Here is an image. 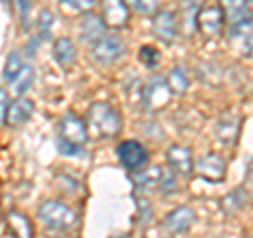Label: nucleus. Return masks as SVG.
<instances>
[{"mask_svg":"<svg viewBox=\"0 0 253 238\" xmlns=\"http://www.w3.org/2000/svg\"><path fill=\"white\" fill-rule=\"evenodd\" d=\"M167 160H169V166L177 173V175H190L194 169L192 152L184 146H171L169 152H167Z\"/></svg>","mask_w":253,"mask_h":238,"instance_id":"14","label":"nucleus"},{"mask_svg":"<svg viewBox=\"0 0 253 238\" xmlns=\"http://www.w3.org/2000/svg\"><path fill=\"white\" fill-rule=\"evenodd\" d=\"M116 154H118L121 164L131 173H139L148 164V150L141 146L139 141H133V139L123 141V144L116 148Z\"/></svg>","mask_w":253,"mask_h":238,"instance_id":"4","label":"nucleus"},{"mask_svg":"<svg viewBox=\"0 0 253 238\" xmlns=\"http://www.w3.org/2000/svg\"><path fill=\"white\" fill-rule=\"evenodd\" d=\"M169 95L171 89L167 84V78H152L148 84H144V95H141V101H144L146 110L150 112H158L165 106L169 104Z\"/></svg>","mask_w":253,"mask_h":238,"instance_id":"5","label":"nucleus"},{"mask_svg":"<svg viewBox=\"0 0 253 238\" xmlns=\"http://www.w3.org/2000/svg\"><path fill=\"white\" fill-rule=\"evenodd\" d=\"M152 32L154 36L165 44H171L177 38V19L171 11H161L154 15L152 21Z\"/></svg>","mask_w":253,"mask_h":238,"instance_id":"9","label":"nucleus"},{"mask_svg":"<svg viewBox=\"0 0 253 238\" xmlns=\"http://www.w3.org/2000/svg\"><path fill=\"white\" fill-rule=\"evenodd\" d=\"M4 2H13V0H4Z\"/></svg>","mask_w":253,"mask_h":238,"instance_id":"38","label":"nucleus"},{"mask_svg":"<svg viewBox=\"0 0 253 238\" xmlns=\"http://www.w3.org/2000/svg\"><path fill=\"white\" fill-rule=\"evenodd\" d=\"M101 17H104L106 28H125L129 23V9H126L125 0H104L101 2Z\"/></svg>","mask_w":253,"mask_h":238,"instance_id":"8","label":"nucleus"},{"mask_svg":"<svg viewBox=\"0 0 253 238\" xmlns=\"http://www.w3.org/2000/svg\"><path fill=\"white\" fill-rule=\"evenodd\" d=\"M158 2L161 0H126V6H131L139 15H152L158 9Z\"/></svg>","mask_w":253,"mask_h":238,"instance_id":"26","label":"nucleus"},{"mask_svg":"<svg viewBox=\"0 0 253 238\" xmlns=\"http://www.w3.org/2000/svg\"><path fill=\"white\" fill-rule=\"evenodd\" d=\"M201 11V0H181V28L186 36H192L196 30V17Z\"/></svg>","mask_w":253,"mask_h":238,"instance_id":"18","label":"nucleus"},{"mask_svg":"<svg viewBox=\"0 0 253 238\" xmlns=\"http://www.w3.org/2000/svg\"><path fill=\"white\" fill-rule=\"evenodd\" d=\"M194 211L188 207H177L173 209L167 217H165V228L169 230L171 234H184L188 232L194 224Z\"/></svg>","mask_w":253,"mask_h":238,"instance_id":"13","label":"nucleus"},{"mask_svg":"<svg viewBox=\"0 0 253 238\" xmlns=\"http://www.w3.org/2000/svg\"><path fill=\"white\" fill-rule=\"evenodd\" d=\"M114 238H129V236H114Z\"/></svg>","mask_w":253,"mask_h":238,"instance_id":"37","label":"nucleus"},{"mask_svg":"<svg viewBox=\"0 0 253 238\" xmlns=\"http://www.w3.org/2000/svg\"><path fill=\"white\" fill-rule=\"evenodd\" d=\"M167 84H169V89L171 93H175V95H184L188 91V76L184 72V68H173L169 76H167Z\"/></svg>","mask_w":253,"mask_h":238,"instance_id":"21","label":"nucleus"},{"mask_svg":"<svg viewBox=\"0 0 253 238\" xmlns=\"http://www.w3.org/2000/svg\"><path fill=\"white\" fill-rule=\"evenodd\" d=\"M247 181H249V184L253 186V164L249 166V175H247Z\"/></svg>","mask_w":253,"mask_h":238,"instance_id":"35","label":"nucleus"},{"mask_svg":"<svg viewBox=\"0 0 253 238\" xmlns=\"http://www.w3.org/2000/svg\"><path fill=\"white\" fill-rule=\"evenodd\" d=\"M177 188V181H175V171L173 169H165L163 166V179H161V192L169 194Z\"/></svg>","mask_w":253,"mask_h":238,"instance_id":"29","label":"nucleus"},{"mask_svg":"<svg viewBox=\"0 0 253 238\" xmlns=\"http://www.w3.org/2000/svg\"><path fill=\"white\" fill-rule=\"evenodd\" d=\"M6 226H9V232L15 238H34V228H32L30 219L21 215L19 211H11L6 215Z\"/></svg>","mask_w":253,"mask_h":238,"instance_id":"17","label":"nucleus"},{"mask_svg":"<svg viewBox=\"0 0 253 238\" xmlns=\"http://www.w3.org/2000/svg\"><path fill=\"white\" fill-rule=\"evenodd\" d=\"M243 202H245V192L243 190H234V192H230L226 198H224V209L226 211H239L243 207Z\"/></svg>","mask_w":253,"mask_h":238,"instance_id":"28","label":"nucleus"},{"mask_svg":"<svg viewBox=\"0 0 253 238\" xmlns=\"http://www.w3.org/2000/svg\"><path fill=\"white\" fill-rule=\"evenodd\" d=\"M6 112H9V95L4 89H0V126L6 124Z\"/></svg>","mask_w":253,"mask_h":238,"instance_id":"33","label":"nucleus"},{"mask_svg":"<svg viewBox=\"0 0 253 238\" xmlns=\"http://www.w3.org/2000/svg\"><path fill=\"white\" fill-rule=\"evenodd\" d=\"M57 150H59V154H63V156H78V154L83 152L81 146L70 144V141L61 139V137H57Z\"/></svg>","mask_w":253,"mask_h":238,"instance_id":"32","label":"nucleus"},{"mask_svg":"<svg viewBox=\"0 0 253 238\" xmlns=\"http://www.w3.org/2000/svg\"><path fill=\"white\" fill-rule=\"evenodd\" d=\"M32 112H34V104L30 99L19 97L17 101H13L9 106V112H6V124L9 126H21L30 120Z\"/></svg>","mask_w":253,"mask_h":238,"instance_id":"15","label":"nucleus"},{"mask_svg":"<svg viewBox=\"0 0 253 238\" xmlns=\"http://www.w3.org/2000/svg\"><path fill=\"white\" fill-rule=\"evenodd\" d=\"M224 23H226V19H224V13H221L219 6H203L199 11V17H196V30L209 38H215L221 34Z\"/></svg>","mask_w":253,"mask_h":238,"instance_id":"6","label":"nucleus"},{"mask_svg":"<svg viewBox=\"0 0 253 238\" xmlns=\"http://www.w3.org/2000/svg\"><path fill=\"white\" fill-rule=\"evenodd\" d=\"M59 137L83 148L86 144V139H89V129H86V124L78 116L66 114L59 122Z\"/></svg>","mask_w":253,"mask_h":238,"instance_id":"7","label":"nucleus"},{"mask_svg":"<svg viewBox=\"0 0 253 238\" xmlns=\"http://www.w3.org/2000/svg\"><path fill=\"white\" fill-rule=\"evenodd\" d=\"M89 120H86V129L97 139H110L121 133V114L110 106V104H93L89 108Z\"/></svg>","mask_w":253,"mask_h":238,"instance_id":"1","label":"nucleus"},{"mask_svg":"<svg viewBox=\"0 0 253 238\" xmlns=\"http://www.w3.org/2000/svg\"><path fill=\"white\" fill-rule=\"evenodd\" d=\"M221 13L228 26L234 28L251 19V4L249 0H221Z\"/></svg>","mask_w":253,"mask_h":238,"instance_id":"10","label":"nucleus"},{"mask_svg":"<svg viewBox=\"0 0 253 238\" xmlns=\"http://www.w3.org/2000/svg\"><path fill=\"white\" fill-rule=\"evenodd\" d=\"M53 57H55V61H57L59 66L70 68L76 61L74 42L70 40V38H59V40H55V44H53Z\"/></svg>","mask_w":253,"mask_h":238,"instance_id":"19","label":"nucleus"},{"mask_svg":"<svg viewBox=\"0 0 253 238\" xmlns=\"http://www.w3.org/2000/svg\"><path fill=\"white\" fill-rule=\"evenodd\" d=\"M6 238H15V236H13V234H11V232H9V234H6Z\"/></svg>","mask_w":253,"mask_h":238,"instance_id":"36","label":"nucleus"},{"mask_svg":"<svg viewBox=\"0 0 253 238\" xmlns=\"http://www.w3.org/2000/svg\"><path fill=\"white\" fill-rule=\"evenodd\" d=\"M66 6L74 11H81V13H89L95 4H97V0H61Z\"/></svg>","mask_w":253,"mask_h":238,"instance_id":"30","label":"nucleus"},{"mask_svg":"<svg viewBox=\"0 0 253 238\" xmlns=\"http://www.w3.org/2000/svg\"><path fill=\"white\" fill-rule=\"evenodd\" d=\"M141 238H171V236L165 232V228H161V226H150L144 230Z\"/></svg>","mask_w":253,"mask_h":238,"instance_id":"34","label":"nucleus"},{"mask_svg":"<svg viewBox=\"0 0 253 238\" xmlns=\"http://www.w3.org/2000/svg\"><path fill=\"white\" fill-rule=\"evenodd\" d=\"M196 175L207 181H221L226 177V162L217 154H207L196 162Z\"/></svg>","mask_w":253,"mask_h":238,"instance_id":"12","label":"nucleus"},{"mask_svg":"<svg viewBox=\"0 0 253 238\" xmlns=\"http://www.w3.org/2000/svg\"><path fill=\"white\" fill-rule=\"evenodd\" d=\"M139 61L144 63L148 70H154L158 63H161V53H158L154 46L146 44V46H141V49H139Z\"/></svg>","mask_w":253,"mask_h":238,"instance_id":"25","label":"nucleus"},{"mask_svg":"<svg viewBox=\"0 0 253 238\" xmlns=\"http://www.w3.org/2000/svg\"><path fill=\"white\" fill-rule=\"evenodd\" d=\"M51 26H53V15L49 11H42L38 17V40H46L51 34Z\"/></svg>","mask_w":253,"mask_h":238,"instance_id":"27","label":"nucleus"},{"mask_svg":"<svg viewBox=\"0 0 253 238\" xmlns=\"http://www.w3.org/2000/svg\"><path fill=\"white\" fill-rule=\"evenodd\" d=\"M239 133H241V120L236 116H224L217 124V135L219 139L224 141L226 146H232L236 139H239Z\"/></svg>","mask_w":253,"mask_h":238,"instance_id":"20","label":"nucleus"},{"mask_svg":"<svg viewBox=\"0 0 253 238\" xmlns=\"http://www.w3.org/2000/svg\"><path fill=\"white\" fill-rule=\"evenodd\" d=\"M125 55V44L121 40V36L108 34L104 38H99L95 44H91V57L101 63V66H110V63L118 61Z\"/></svg>","mask_w":253,"mask_h":238,"instance_id":"3","label":"nucleus"},{"mask_svg":"<svg viewBox=\"0 0 253 238\" xmlns=\"http://www.w3.org/2000/svg\"><path fill=\"white\" fill-rule=\"evenodd\" d=\"M21 70H23V61H21V55L19 53H11L9 57H6V63H4V80H9L13 82L15 78H17L21 74Z\"/></svg>","mask_w":253,"mask_h":238,"instance_id":"23","label":"nucleus"},{"mask_svg":"<svg viewBox=\"0 0 253 238\" xmlns=\"http://www.w3.org/2000/svg\"><path fill=\"white\" fill-rule=\"evenodd\" d=\"M161 179H163V166H150L139 177V186L146 190H161Z\"/></svg>","mask_w":253,"mask_h":238,"instance_id":"22","label":"nucleus"},{"mask_svg":"<svg viewBox=\"0 0 253 238\" xmlns=\"http://www.w3.org/2000/svg\"><path fill=\"white\" fill-rule=\"evenodd\" d=\"M38 217L53 230H70L76 226V213L57 200H46L38 207Z\"/></svg>","mask_w":253,"mask_h":238,"instance_id":"2","label":"nucleus"},{"mask_svg":"<svg viewBox=\"0 0 253 238\" xmlns=\"http://www.w3.org/2000/svg\"><path fill=\"white\" fill-rule=\"evenodd\" d=\"M13 4H15V9H17V15H19V19L23 23V28H28V23H30V6L32 2L30 0H13Z\"/></svg>","mask_w":253,"mask_h":238,"instance_id":"31","label":"nucleus"},{"mask_svg":"<svg viewBox=\"0 0 253 238\" xmlns=\"http://www.w3.org/2000/svg\"><path fill=\"white\" fill-rule=\"evenodd\" d=\"M230 44L241 55H253V19L230 28Z\"/></svg>","mask_w":253,"mask_h":238,"instance_id":"11","label":"nucleus"},{"mask_svg":"<svg viewBox=\"0 0 253 238\" xmlns=\"http://www.w3.org/2000/svg\"><path fill=\"white\" fill-rule=\"evenodd\" d=\"M32 80H34V72H32V68H30V66H23L21 74L13 80V84H15V86H13L15 95H23V93H26L30 86H32Z\"/></svg>","mask_w":253,"mask_h":238,"instance_id":"24","label":"nucleus"},{"mask_svg":"<svg viewBox=\"0 0 253 238\" xmlns=\"http://www.w3.org/2000/svg\"><path fill=\"white\" fill-rule=\"evenodd\" d=\"M81 32H83V40L91 46V44L97 42L99 38L106 36V23H104V19L95 17V15H86L83 19Z\"/></svg>","mask_w":253,"mask_h":238,"instance_id":"16","label":"nucleus"}]
</instances>
